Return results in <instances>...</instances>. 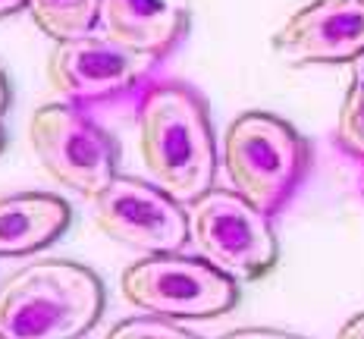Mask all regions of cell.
<instances>
[{"label": "cell", "mask_w": 364, "mask_h": 339, "mask_svg": "<svg viewBox=\"0 0 364 339\" xmlns=\"http://www.w3.org/2000/svg\"><path fill=\"white\" fill-rule=\"evenodd\" d=\"M220 161L232 192L270 217L299 192L311 167V148L286 119L248 110L226 126Z\"/></svg>", "instance_id": "3"}, {"label": "cell", "mask_w": 364, "mask_h": 339, "mask_svg": "<svg viewBox=\"0 0 364 339\" xmlns=\"http://www.w3.org/2000/svg\"><path fill=\"white\" fill-rule=\"evenodd\" d=\"M28 13L50 41H70L95 32L101 0H32Z\"/></svg>", "instance_id": "12"}, {"label": "cell", "mask_w": 364, "mask_h": 339, "mask_svg": "<svg viewBox=\"0 0 364 339\" xmlns=\"http://www.w3.org/2000/svg\"><path fill=\"white\" fill-rule=\"evenodd\" d=\"M97 26L110 41L161 60L182 41L188 10L176 0H101Z\"/></svg>", "instance_id": "10"}, {"label": "cell", "mask_w": 364, "mask_h": 339, "mask_svg": "<svg viewBox=\"0 0 364 339\" xmlns=\"http://www.w3.org/2000/svg\"><path fill=\"white\" fill-rule=\"evenodd\" d=\"M4 148H6V135H4V126H0V154H4Z\"/></svg>", "instance_id": "19"}, {"label": "cell", "mask_w": 364, "mask_h": 339, "mask_svg": "<svg viewBox=\"0 0 364 339\" xmlns=\"http://www.w3.org/2000/svg\"><path fill=\"white\" fill-rule=\"evenodd\" d=\"M336 339H364V311L355 314L352 321H346L343 327H339Z\"/></svg>", "instance_id": "16"}, {"label": "cell", "mask_w": 364, "mask_h": 339, "mask_svg": "<svg viewBox=\"0 0 364 339\" xmlns=\"http://www.w3.org/2000/svg\"><path fill=\"white\" fill-rule=\"evenodd\" d=\"M151 57L135 54L107 35H82L70 41H54L48 60V79L66 101H107L126 95L145 75Z\"/></svg>", "instance_id": "8"}, {"label": "cell", "mask_w": 364, "mask_h": 339, "mask_svg": "<svg viewBox=\"0 0 364 339\" xmlns=\"http://www.w3.org/2000/svg\"><path fill=\"white\" fill-rule=\"evenodd\" d=\"M6 107H10V82H6L4 70H0V117H4Z\"/></svg>", "instance_id": "18"}, {"label": "cell", "mask_w": 364, "mask_h": 339, "mask_svg": "<svg viewBox=\"0 0 364 339\" xmlns=\"http://www.w3.org/2000/svg\"><path fill=\"white\" fill-rule=\"evenodd\" d=\"M28 4H32V0H0V19L13 16V13H19V10H28Z\"/></svg>", "instance_id": "17"}, {"label": "cell", "mask_w": 364, "mask_h": 339, "mask_svg": "<svg viewBox=\"0 0 364 339\" xmlns=\"http://www.w3.org/2000/svg\"><path fill=\"white\" fill-rule=\"evenodd\" d=\"M188 242L236 283L257 280L277 264L270 217L232 188H208L188 205Z\"/></svg>", "instance_id": "4"}, {"label": "cell", "mask_w": 364, "mask_h": 339, "mask_svg": "<svg viewBox=\"0 0 364 339\" xmlns=\"http://www.w3.org/2000/svg\"><path fill=\"white\" fill-rule=\"evenodd\" d=\"M104 339H198V336L188 333L186 327H179V323L170 321V318L148 314V318L119 321Z\"/></svg>", "instance_id": "14"}, {"label": "cell", "mask_w": 364, "mask_h": 339, "mask_svg": "<svg viewBox=\"0 0 364 339\" xmlns=\"http://www.w3.org/2000/svg\"><path fill=\"white\" fill-rule=\"evenodd\" d=\"M0 339H4V336H0Z\"/></svg>", "instance_id": "20"}, {"label": "cell", "mask_w": 364, "mask_h": 339, "mask_svg": "<svg viewBox=\"0 0 364 339\" xmlns=\"http://www.w3.org/2000/svg\"><path fill=\"white\" fill-rule=\"evenodd\" d=\"M73 210L60 195L22 192L0 198V258H19L66 232Z\"/></svg>", "instance_id": "11"}, {"label": "cell", "mask_w": 364, "mask_h": 339, "mask_svg": "<svg viewBox=\"0 0 364 339\" xmlns=\"http://www.w3.org/2000/svg\"><path fill=\"white\" fill-rule=\"evenodd\" d=\"M91 217L107 239L145 254L179 252L188 242L186 205L157 183L135 176H113L101 192L91 195Z\"/></svg>", "instance_id": "7"}, {"label": "cell", "mask_w": 364, "mask_h": 339, "mask_svg": "<svg viewBox=\"0 0 364 339\" xmlns=\"http://www.w3.org/2000/svg\"><path fill=\"white\" fill-rule=\"evenodd\" d=\"M28 141L50 179L79 195H97L117 176L119 148L73 104H44L28 119Z\"/></svg>", "instance_id": "6"}, {"label": "cell", "mask_w": 364, "mask_h": 339, "mask_svg": "<svg viewBox=\"0 0 364 339\" xmlns=\"http://www.w3.org/2000/svg\"><path fill=\"white\" fill-rule=\"evenodd\" d=\"M273 50L295 66L364 57V0H311L273 35Z\"/></svg>", "instance_id": "9"}, {"label": "cell", "mask_w": 364, "mask_h": 339, "mask_svg": "<svg viewBox=\"0 0 364 339\" xmlns=\"http://www.w3.org/2000/svg\"><path fill=\"white\" fill-rule=\"evenodd\" d=\"M119 289L132 308L170 321L217 318L239 301L232 276L220 274L204 258H186L179 252L148 254L145 261L129 264Z\"/></svg>", "instance_id": "5"}, {"label": "cell", "mask_w": 364, "mask_h": 339, "mask_svg": "<svg viewBox=\"0 0 364 339\" xmlns=\"http://www.w3.org/2000/svg\"><path fill=\"white\" fill-rule=\"evenodd\" d=\"M223 339H301V336L283 333V330H261V327H255V330H236V333H226Z\"/></svg>", "instance_id": "15"}, {"label": "cell", "mask_w": 364, "mask_h": 339, "mask_svg": "<svg viewBox=\"0 0 364 339\" xmlns=\"http://www.w3.org/2000/svg\"><path fill=\"white\" fill-rule=\"evenodd\" d=\"M104 311V283L73 261H35L0 286L4 339H79Z\"/></svg>", "instance_id": "2"}, {"label": "cell", "mask_w": 364, "mask_h": 339, "mask_svg": "<svg viewBox=\"0 0 364 339\" xmlns=\"http://www.w3.org/2000/svg\"><path fill=\"white\" fill-rule=\"evenodd\" d=\"M336 141L346 154L364 161V75H358L346 92L336 117Z\"/></svg>", "instance_id": "13"}, {"label": "cell", "mask_w": 364, "mask_h": 339, "mask_svg": "<svg viewBox=\"0 0 364 339\" xmlns=\"http://www.w3.org/2000/svg\"><path fill=\"white\" fill-rule=\"evenodd\" d=\"M139 151L151 179L182 205L214 188L217 141L204 97L182 82L151 85L139 104Z\"/></svg>", "instance_id": "1"}]
</instances>
